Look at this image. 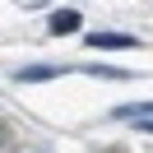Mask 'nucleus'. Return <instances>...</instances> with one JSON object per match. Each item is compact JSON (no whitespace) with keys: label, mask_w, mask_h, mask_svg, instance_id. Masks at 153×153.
<instances>
[{"label":"nucleus","mask_w":153,"mask_h":153,"mask_svg":"<svg viewBox=\"0 0 153 153\" xmlns=\"http://www.w3.org/2000/svg\"><path fill=\"white\" fill-rule=\"evenodd\" d=\"M88 47L93 51H130V47H139V42H134L130 33H88Z\"/></svg>","instance_id":"obj_1"},{"label":"nucleus","mask_w":153,"mask_h":153,"mask_svg":"<svg viewBox=\"0 0 153 153\" xmlns=\"http://www.w3.org/2000/svg\"><path fill=\"white\" fill-rule=\"evenodd\" d=\"M153 116V102H121L111 107V121H149Z\"/></svg>","instance_id":"obj_2"},{"label":"nucleus","mask_w":153,"mask_h":153,"mask_svg":"<svg viewBox=\"0 0 153 153\" xmlns=\"http://www.w3.org/2000/svg\"><path fill=\"white\" fill-rule=\"evenodd\" d=\"M47 28L56 33V37H70V33H79V10H56Z\"/></svg>","instance_id":"obj_3"},{"label":"nucleus","mask_w":153,"mask_h":153,"mask_svg":"<svg viewBox=\"0 0 153 153\" xmlns=\"http://www.w3.org/2000/svg\"><path fill=\"white\" fill-rule=\"evenodd\" d=\"M60 74V65H23L19 70V79L23 84H37V79H56Z\"/></svg>","instance_id":"obj_4"},{"label":"nucleus","mask_w":153,"mask_h":153,"mask_svg":"<svg viewBox=\"0 0 153 153\" xmlns=\"http://www.w3.org/2000/svg\"><path fill=\"white\" fill-rule=\"evenodd\" d=\"M139 130H144V134H153V116H149V121H139Z\"/></svg>","instance_id":"obj_5"}]
</instances>
